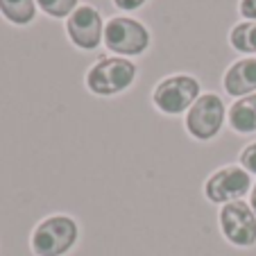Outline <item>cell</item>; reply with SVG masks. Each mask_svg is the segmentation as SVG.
<instances>
[{
    "label": "cell",
    "mask_w": 256,
    "mask_h": 256,
    "mask_svg": "<svg viewBox=\"0 0 256 256\" xmlns=\"http://www.w3.org/2000/svg\"><path fill=\"white\" fill-rule=\"evenodd\" d=\"M252 190V174L242 166H224L204 182V198L211 204H229L242 200Z\"/></svg>",
    "instance_id": "obj_6"
},
{
    "label": "cell",
    "mask_w": 256,
    "mask_h": 256,
    "mask_svg": "<svg viewBox=\"0 0 256 256\" xmlns=\"http://www.w3.org/2000/svg\"><path fill=\"white\" fill-rule=\"evenodd\" d=\"M143 2H148V0H114V5H116L118 10H127V12L138 10Z\"/></svg>",
    "instance_id": "obj_16"
},
{
    "label": "cell",
    "mask_w": 256,
    "mask_h": 256,
    "mask_svg": "<svg viewBox=\"0 0 256 256\" xmlns=\"http://www.w3.org/2000/svg\"><path fill=\"white\" fill-rule=\"evenodd\" d=\"M200 98V82L190 75H172L156 84L152 102L166 116H182Z\"/></svg>",
    "instance_id": "obj_4"
},
{
    "label": "cell",
    "mask_w": 256,
    "mask_h": 256,
    "mask_svg": "<svg viewBox=\"0 0 256 256\" xmlns=\"http://www.w3.org/2000/svg\"><path fill=\"white\" fill-rule=\"evenodd\" d=\"M104 46L112 52L122 57H134L148 50L150 46V32L134 18L116 16L104 25Z\"/></svg>",
    "instance_id": "obj_7"
},
{
    "label": "cell",
    "mask_w": 256,
    "mask_h": 256,
    "mask_svg": "<svg viewBox=\"0 0 256 256\" xmlns=\"http://www.w3.org/2000/svg\"><path fill=\"white\" fill-rule=\"evenodd\" d=\"M227 118V106H224L222 98H218L216 93H202L195 100V104L186 112V132L193 136L195 140H206L216 138L220 134Z\"/></svg>",
    "instance_id": "obj_3"
},
{
    "label": "cell",
    "mask_w": 256,
    "mask_h": 256,
    "mask_svg": "<svg viewBox=\"0 0 256 256\" xmlns=\"http://www.w3.org/2000/svg\"><path fill=\"white\" fill-rule=\"evenodd\" d=\"M136 80L134 62L125 57L98 59L86 72V88L100 98H112L127 91Z\"/></svg>",
    "instance_id": "obj_2"
},
{
    "label": "cell",
    "mask_w": 256,
    "mask_h": 256,
    "mask_svg": "<svg viewBox=\"0 0 256 256\" xmlns=\"http://www.w3.org/2000/svg\"><path fill=\"white\" fill-rule=\"evenodd\" d=\"M66 32L70 41L82 50L98 48L102 34H104V25H102V16L96 7L84 5L78 7L66 20Z\"/></svg>",
    "instance_id": "obj_8"
},
{
    "label": "cell",
    "mask_w": 256,
    "mask_h": 256,
    "mask_svg": "<svg viewBox=\"0 0 256 256\" xmlns=\"http://www.w3.org/2000/svg\"><path fill=\"white\" fill-rule=\"evenodd\" d=\"M250 206H252V211L256 213V182H254V186H252V190H250Z\"/></svg>",
    "instance_id": "obj_17"
},
{
    "label": "cell",
    "mask_w": 256,
    "mask_h": 256,
    "mask_svg": "<svg viewBox=\"0 0 256 256\" xmlns=\"http://www.w3.org/2000/svg\"><path fill=\"white\" fill-rule=\"evenodd\" d=\"M80 240V224L75 218L66 213H54V216L44 218L32 236H30V247L34 256H66L75 250Z\"/></svg>",
    "instance_id": "obj_1"
},
{
    "label": "cell",
    "mask_w": 256,
    "mask_h": 256,
    "mask_svg": "<svg viewBox=\"0 0 256 256\" xmlns=\"http://www.w3.org/2000/svg\"><path fill=\"white\" fill-rule=\"evenodd\" d=\"M240 14L245 18L256 20V0H240Z\"/></svg>",
    "instance_id": "obj_15"
},
{
    "label": "cell",
    "mask_w": 256,
    "mask_h": 256,
    "mask_svg": "<svg viewBox=\"0 0 256 256\" xmlns=\"http://www.w3.org/2000/svg\"><path fill=\"white\" fill-rule=\"evenodd\" d=\"M36 5L52 18H64L78 10V0H36Z\"/></svg>",
    "instance_id": "obj_13"
},
{
    "label": "cell",
    "mask_w": 256,
    "mask_h": 256,
    "mask_svg": "<svg viewBox=\"0 0 256 256\" xmlns=\"http://www.w3.org/2000/svg\"><path fill=\"white\" fill-rule=\"evenodd\" d=\"M224 91L232 98H245L256 93V57L238 59L224 72Z\"/></svg>",
    "instance_id": "obj_9"
},
{
    "label": "cell",
    "mask_w": 256,
    "mask_h": 256,
    "mask_svg": "<svg viewBox=\"0 0 256 256\" xmlns=\"http://www.w3.org/2000/svg\"><path fill=\"white\" fill-rule=\"evenodd\" d=\"M218 224L229 245L240 250H250L256 245V213L242 200L224 204L218 213Z\"/></svg>",
    "instance_id": "obj_5"
},
{
    "label": "cell",
    "mask_w": 256,
    "mask_h": 256,
    "mask_svg": "<svg viewBox=\"0 0 256 256\" xmlns=\"http://www.w3.org/2000/svg\"><path fill=\"white\" fill-rule=\"evenodd\" d=\"M229 41L236 50L240 52H256V23L254 20H247V23H238L236 28L229 34Z\"/></svg>",
    "instance_id": "obj_12"
},
{
    "label": "cell",
    "mask_w": 256,
    "mask_h": 256,
    "mask_svg": "<svg viewBox=\"0 0 256 256\" xmlns=\"http://www.w3.org/2000/svg\"><path fill=\"white\" fill-rule=\"evenodd\" d=\"M0 14L14 25H28L34 20V0H0Z\"/></svg>",
    "instance_id": "obj_11"
},
{
    "label": "cell",
    "mask_w": 256,
    "mask_h": 256,
    "mask_svg": "<svg viewBox=\"0 0 256 256\" xmlns=\"http://www.w3.org/2000/svg\"><path fill=\"white\" fill-rule=\"evenodd\" d=\"M227 120L236 134H254L256 132V93L238 98L227 112Z\"/></svg>",
    "instance_id": "obj_10"
},
{
    "label": "cell",
    "mask_w": 256,
    "mask_h": 256,
    "mask_svg": "<svg viewBox=\"0 0 256 256\" xmlns=\"http://www.w3.org/2000/svg\"><path fill=\"white\" fill-rule=\"evenodd\" d=\"M240 166L250 174H256V143H250L240 152Z\"/></svg>",
    "instance_id": "obj_14"
}]
</instances>
